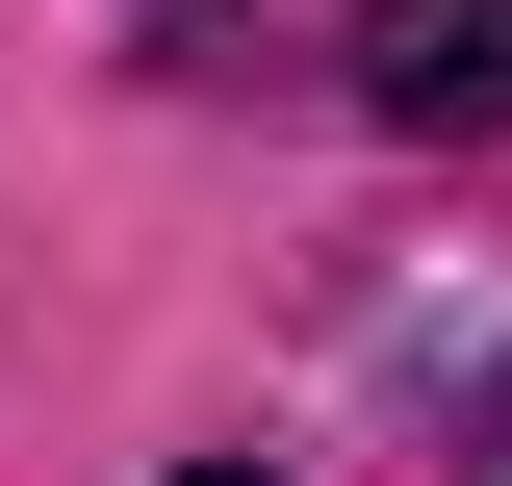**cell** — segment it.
Instances as JSON below:
<instances>
[{
  "mask_svg": "<svg viewBox=\"0 0 512 486\" xmlns=\"http://www.w3.org/2000/svg\"><path fill=\"white\" fill-rule=\"evenodd\" d=\"M359 103L410 154H512V0H359Z\"/></svg>",
  "mask_w": 512,
  "mask_h": 486,
  "instance_id": "obj_1",
  "label": "cell"
},
{
  "mask_svg": "<svg viewBox=\"0 0 512 486\" xmlns=\"http://www.w3.org/2000/svg\"><path fill=\"white\" fill-rule=\"evenodd\" d=\"M487 486H512V384H487Z\"/></svg>",
  "mask_w": 512,
  "mask_h": 486,
  "instance_id": "obj_2",
  "label": "cell"
},
{
  "mask_svg": "<svg viewBox=\"0 0 512 486\" xmlns=\"http://www.w3.org/2000/svg\"><path fill=\"white\" fill-rule=\"evenodd\" d=\"M180 486H256V461H180Z\"/></svg>",
  "mask_w": 512,
  "mask_h": 486,
  "instance_id": "obj_3",
  "label": "cell"
}]
</instances>
